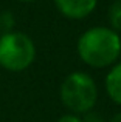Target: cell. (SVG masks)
I'll list each match as a JSON object with an SVG mask.
<instances>
[{"mask_svg": "<svg viewBox=\"0 0 121 122\" xmlns=\"http://www.w3.org/2000/svg\"><path fill=\"white\" fill-rule=\"evenodd\" d=\"M78 54L92 68H107L116 63L121 56V37L109 26H93L84 31L76 45Z\"/></svg>", "mask_w": 121, "mask_h": 122, "instance_id": "1", "label": "cell"}, {"mask_svg": "<svg viewBox=\"0 0 121 122\" xmlns=\"http://www.w3.org/2000/svg\"><path fill=\"white\" fill-rule=\"evenodd\" d=\"M59 97L73 114H85L93 110L98 101V86L88 73L73 71L60 83Z\"/></svg>", "mask_w": 121, "mask_h": 122, "instance_id": "2", "label": "cell"}, {"mask_svg": "<svg viewBox=\"0 0 121 122\" xmlns=\"http://www.w3.org/2000/svg\"><path fill=\"white\" fill-rule=\"evenodd\" d=\"M36 59V45L28 34L9 31L0 36V66L12 73L25 71Z\"/></svg>", "mask_w": 121, "mask_h": 122, "instance_id": "3", "label": "cell"}, {"mask_svg": "<svg viewBox=\"0 0 121 122\" xmlns=\"http://www.w3.org/2000/svg\"><path fill=\"white\" fill-rule=\"evenodd\" d=\"M98 0H55L56 9L70 20H82L96 9Z\"/></svg>", "mask_w": 121, "mask_h": 122, "instance_id": "4", "label": "cell"}, {"mask_svg": "<svg viewBox=\"0 0 121 122\" xmlns=\"http://www.w3.org/2000/svg\"><path fill=\"white\" fill-rule=\"evenodd\" d=\"M104 86L110 101L116 105H121V62L112 65L104 79Z\"/></svg>", "mask_w": 121, "mask_h": 122, "instance_id": "5", "label": "cell"}, {"mask_svg": "<svg viewBox=\"0 0 121 122\" xmlns=\"http://www.w3.org/2000/svg\"><path fill=\"white\" fill-rule=\"evenodd\" d=\"M109 23L112 30L116 33L121 31V0H113L109 6Z\"/></svg>", "mask_w": 121, "mask_h": 122, "instance_id": "6", "label": "cell"}, {"mask_svg": "<svg viewBox=\"0 0 121 122\" xmlns=\"http://www.w3.org/2000/svg\"><path fill=\"white\" fill-rule=\"evenodd\" d=\"M12 26H14V15L9 11L2 12L0 14V28L5 30V33H9V31H12Z\"/></svg>", "mask_w": 121, "mask_h": 122, "instance_id": "7", "label": "cell"}, {"mask_svg": "<svg viewBox=\"0 0 121 122\" xmlns=\"http://www.w3.org/2000/svg\"><path fill=\"white\" fill-rule=\"evenodd\" d=\"M82 122H106L103 119V116L98 113H95V111H88V113L84 114V117L81 119Z\"/></svg>", "mask_w": 121, "mask_h": 122, "instance_id": "8", "label": "cell"}, {"mask_svg": "<svg viewBox=\"0 0 121 122\" xmlns=\"http://www.w3.org/2000/svg\"><path fill=\"white\" fill-rule=\"evenodd\" d=\"M56 122H82V121H81V117H79L78 114L68 113V114H64V116H60Z\"/></svg>", "mask_w": 121, "mask_h": 122, "instance_id": "9", "label": "cell"}, {"mask_svg": "<svg viewBox=\"0 0 121 122\" xmlns=\"http://www.w3.org/2000/svg\"><path fill=\"white\" fill-rule=\"evenodd\" d=\"M110 122H121V111H120V113H116L115 116L110 119Z\"/></svg>", "mask_w": 121, "mask_h": 122, "instance_id": "10", "label": "cell"}, {"mask_svg": "<svg viewBox=\"0 0 121 122\" xmlns=\"http://www.w3.org/2000/svg\"><path fill=\"white\" fill-rule=\"evenodd\" d=\"M19 2H23V3H31V2H34V0H19Z\"/></svg>", "mask_w": 121, "mask_h": 122, "instance_id": "11", "label": "cell"}, {"mask_svg": "<svg viewBox=\"0 0 121 122\" xmlns=\"http://www.w3.org/2000/svg\"><path fill=\"white\" fill-rule=\"evenodd\" d=\"M120 37H121V36H120Z\"/></svg>", "mask_w": 121, "mask_h": 122, "instance_id": "12", "label": "cell"}]
</instances>
